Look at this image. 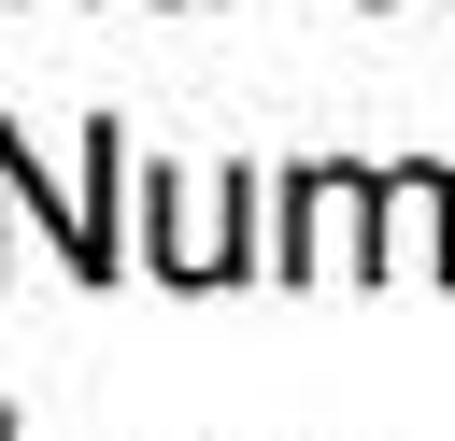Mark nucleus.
Listing matches in <instances>:
<instances>
[{
	"mask_svg": "<svg viewBox=\"0 0 455 441\" xmlns=\"http://www.w3.org/2000/svg\"><path fill=\"white\" fill-rule=\"evenodd\" d=\"M142 270L156 285H228V270H270L256 256V171H142Z\"/></svg>",
	"mask_w": 455,
	"mask_h": 441,
	"instance_id": "nucleus-1",
	"label": "nucleus"
},
{
	"mask_svg": "<svg viewBox=\"0 0 455 441\" xmlns=\"http://www.w3.org/2000/svg\"><path fill=\"white\" fill-rule=\"evenodd\" d=\"M370 199H384V171H284V228H270V270L284 285H313V270H370Z\"/></svg>",
	"mask_w": 455,
	"mask_h": 441,
	"instance_id": "nucleus-2",
	"label": "nucleus"
},
{
	"mask_svg": "<svg viewBox=\"0 0 455 441\" xmlns=\"http://www.w3.org/2000/svg\"><path fill=\"white\" fill-rule=\"evenodd\" d=\"M370 270H398V285H441V270H455V171H441V156H398V171H384V199H370Z\"/></svg>",
	"mask_w": 455,
	"mask_h": 441,
	"instance_id": "nucleus-3",
	"label": "nucleus"
},
{
	"mask_svg": "<svg viewBox=\"0 0 455 441\" xmlns=\"http://www.w3.org/2000/svg\"><path fill=\"white\" fill-rule=\"evenodd\" d=\"M0 441H28V427H0Z\"/></svg>",
	"mask_w": 455,
	"mask_h": 441,
	"instance_id": "nucleus-4",
	"label": "nucleus"
}]
</instances>
